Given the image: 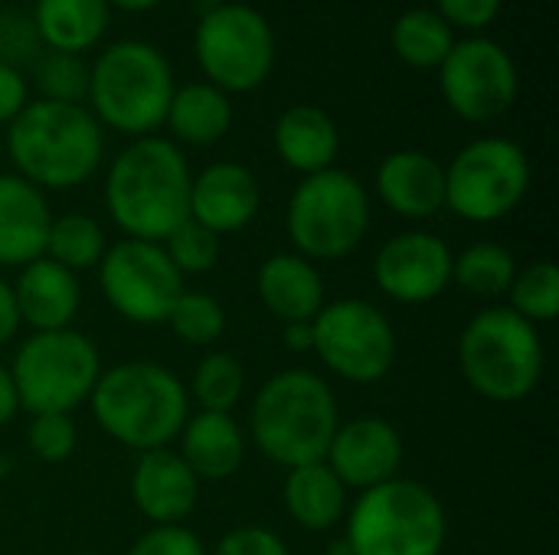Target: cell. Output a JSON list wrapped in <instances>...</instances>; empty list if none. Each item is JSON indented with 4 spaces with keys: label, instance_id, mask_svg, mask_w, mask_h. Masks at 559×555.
Here are the masks:
<instances>
[{
    "label": "cell",
    "instance_id": "obj_1",
    "mask_svg": "<svg viewBox=\"0 0 559 555\" xmlns=\"http://www.w3.org/2000/svg\"><path fill=\"white\" fill-rule=\"evenodd\" d=\"M190 164L167 137H134L105 177V206L128 239L164 242L190 219Z\"/></svg>",
    "mask_w": 559,
    "mask_h": 555
},
{
    "label": "cell",
    "instance_id": "obj_2",
    "mask_svg": "<svg viewBox=\"0 0 559 555\" xmlns=\"http://www.w3.org/2000/svg\"><path fill=\"white\" fill-rule=\"evenodd\" d=\"M7 154L33 186L75 190L102 167L105 134L85 105L36 98L7 124Z\"/></svg>",
    "mask_w": 559,
    "mask_h": 555
},
{
    "label": "cell",
    "instance_id": "obj_3",
    "mask_svg": "<svg viewBox=\"0 0 559 555\" xmlns=\"http://www.w3.org/2000/svg\"><path fill=\"white\" fill-rule=\"evenodd\" d=\"M88 402L98 429L141 455L167 448L190 419L187 386L154 360H128L102 370Z\"/></svg>",
    "mask_w": 559,
    "mask_h": 555
},
{
    "label": "cell",
    "instance_id": "obj_4",
    "mask_svg": "<svg viewBox=\"0 0 559 555\" xmlns=\"http://www.w3.org/2000/svg\"><path fill=\"white\" fill-rule=\"evenodd\" d=\"M337 425V399L311 370H282L265 379L249 412L255 448L285 471L324 461Z\"/></svg>",
    "mask_w": 559,
    "mask_h": 555
},
{
    "label": "cell",
    "instance_id": "obj_5",
    "mask_svg": "<svg viewBox=\"0 0 559 555\" xmlns=\"http://www.w3.org/2000/svg\"><path fill=\"white\" fill-rule=\"evenodd\" d=\"M174 88L170 62L157 46L118 39L88 65L85 98L98 124L128 137H147L164 124Z\"/></svg>",
    "mask_w": 559,
    "mask_h": 555
},
{
    "label": "cell",
    "instance_id": "obj_6",
    "mask_svg": "<svg viewBox=\"0 0 559 555\" xmlns=\"http://www.w3.org/2000/svg\"><path fill=\"white\" fill-rule=\"evenodd\" d=\"M459 366L465 383L488 402H524L540 386L547 366L540 327L511 307H485L459 337Z\"/></svg>",
    "mask_w": 559,
    "mask_h": 555
},
{
    "label": "cell",
    "instance_id": "obj_7",
    "mask_svg": "<svg viewBox=\"0 0 559 555\" xmlns=\"http://www.w3.org/2000/svg\"><path fill=\"white\" fill-rule=\"evenodd\" d=\"M344 520L350 555H442L449 540L442 500L409 478L360 491Z\"/></svg>",
    "mask_w": 559,
    "mask_h": 555
},
{
    "label": "cell",
    "instance_id": "obj_8",
    "mask_svg": "<svg viewBox=\"0 0 559 555\" xmlns=\"http://www.w3.org/2000/svg\"><path fill=\"white\" fill-rule=\"evenodd\" d=\"M288 242L308 262H337L360 249L370 229V193L347 170L305 177L285 209Z\"/></svg>",
    "mask_w": 559,
    "mask_h": 555
},
{
    "label": "cell",
    "instance_id": "obj_9",
    "mask_svg": "<svg viewBox=\"0 0 559 555\" xmlns=\"http://www.w3.org/2000/svg\"><path fill=\"white\" fill-rule=\"evenodd\" d=\"M7 370L23 412L72 415V409L92 396L105 366L95 343L85 334L66 327L26 337Z\"/></svg>",
    "mask_w": 559,
    "mask_h": 555
},
{
    "label": "cell",
    "instance_id": "obj_10",
    "mask_svg": "<svg viewBox=\"0 0 559 555\" xmlns=\"http://www.w3.org/2000/svg\"><path fill=\"white\" fill-rule=\"evenodd\" d=\"M531 190V160L511 137H478L445 167V206L465 222H501Z\"/></svg>",
    "mask_w": 559,
    "mask_h": 555
},
{
    "label": "cell",
    "instance_id": "obj_11",
    "mask_svg": "<svg viewBox=\"0 0 559 555\" xmlns=\"http://www.w3.org/2000/svg\"><path fill=\"white\" fill-rule=\"evenodd\" d=\"M193 52L210 85L219 92H252L275 65V33L249 3L206 10L193 33Z\"/></svg>",
    "mask_w": 559,
    "mask_h": 555
},
{
    "label": "cell",
    "instance_id": "obj_12",
    "mask_svg": "<svg viewBox=\"0 0 559 555\" xmlns=\"http://www.w3.org/2000/svg\"><path fill=\"white\" fill-rule=\"evenodd\" d=\"M311 353L341 379L370 386L380 383L396 363V330L390 317L360 298L331 301L311 321Z\"/></svg>",
    "mask_w": 559,
    "mask_h": 555
},
{
    "label": "cell",
    "instance_id": "obj_13",
    "mask_svg": "<svg viewBox=\"0 0 559 555\" xmlns=\"http://www.w3.org/2000/svg\"><path fill=\"white\" fill-rule=\"evenodd\" d=\"M98 288L108 307L128 324H164L183 291V275L170 265L160 242L121 239L98 262Z\"/></svg>",
    "mask_w": 559,
    "mask_h": 555
},
{
    "label": "cell",
    "instance_id": "obj_14",
    "mask_svg": "<svg viewBox=\"0 0 559 555\" xmlns=\"http://www.w3.org/2000/svg\"><path fill=\"white\" fill-rule=\"evenodd\" d=\"M439 88L459 118L485 124L514 108L521 75L518 62L501 43L488 36H468L455 39L452 52L439 65Z\"/></svg>",
    "mask_w": 559,
    "mask_h": 555
},
{
    "label": "cell",
    "instance_id": "obj_15",
    "mask_svg": "<svg viewBox=\"0 0 559 555\" xmlns=\"http://www.w3.org/2000/svg\"><path fill=\"white\" fill-rule=\"evenodd\" d=\"M455 255L445 239L413 229L386 239L373 258L377 288L396 304H429L452 285Z\"/></svg>",
    "mask_w": 559,
    "mask_h": 555
},
{
    "label": "cell",
    "instance_id": "obj_16",
    "mask_svg": "<svg viewBox=\"0 0 559 555\" xmlns=\"http://www.w3.org/2000/svg\"><path fill=\"white\" fill-rule=\"evenodd\" d=\"M324 464L341 478L347 491H370L400 478L403 435L383 415H357L337 425Z\"/></svg>",
    "mask_w": 559,
    "mask_h": 555
},
{
    "label": "cell",
    "instance_id": "obj_17",
    "mask_svg": "<svg viewBox=\"0 0 559 555\" xmlns=\"http://www.w3.org/2000/svg\"><path fill=\"white\" fill-rule=\"evenodd\" d=\"M262 203L259 180L236 160H219L200 170L190 183V219L216 232L219 239L246 229Z\"/></svg>",
    "mask_w": 559,
    "mask_h": 555
},
{
    "label": "cell",
    "instance_id": "obj_18",
    "mask_svg": "<svg viewBox=\"0 0 559 555\" xmlns=\"http://www.w3.org/2000/svg\"><path fill=\"white\" fill-rule=\"evenodd\" d=\"M131 500L147 523L180 527L197 510L200 481L177 451H144L131 471Z\"/></svg>",
    "mask_w": 559,
    "mask_h": 555
},
{
    "label": "cell",
    "instance_id": "obj_19",
    "mask_svg": "<svg viewBox=\"0 0 559 555\" xmlns=\"http://www.w3.org/2000/svg\"><path fill=\"white\" fill-rule=\"evenodd\" d=\"M377 196L403 219H432L445 209V167L426 150L386 154L377 167Z\"/></svg>",
    "mask_w": 559,
    "mask_h": 555
},
{
    "label": "cell",
    "instance_id": "obj_20",
    "mask_svg": "<svg viewBox=\"0 0 559 555\" xmlns=\"http://www.w3.org/2000/svg\"><path fill=\"white\" fill-rule=\"evenodd\" d=\"M10 288H13L20 324L33 327V334L72 327L79 304H82L79 275L66 272L62 265H56L46 255L23 265L16 285H10Z\"/></svg>",
    "mask_w": 559,
    "mask_h": 555
},
{
    "label": "cell",
    "instance_id": "obj_21",
    "mask_svg": "<svg viewBox=\"0 0 559 555\" xmlns=\"http://www.w3.org/2000/svg\"><path fill=\"white\" fill-rule=\"evenodd\" d=\"M52 213L46 193L16 173H0V265L23 268L46 252Z\"/></svg>",
    "mask_w": 559,
    "mask_h": 555
},
{
    "label": "cell",
    "instance_id": "obj_22",
    "mask_svg": "<svg viewBox=\"0 0 559 555\" xmlns=\"http://www.w3.org/2000/svg\"><path fill=\"white\" fill-rule=\"evenodd\" d=\"M255 291L259 301L272 317L282 324H305L314 321L318 311L328 304L324 301V278L314 262L295 255V252H278L269 255L259 265L255 275Z\"/></svg>",
    "mask_w": 559,
    "mask_h": 555
},
{
    "label": "cell",
    "instance_id": "obj_23",
    "mask_svg": "<svg viewBox=\"0 0 559 555\" xmlns=\"http://www.w3.org/2000/svg\"><path fill=\"white\" fill-rule=\"evenodd\" d=\"M180 458L197 481H226L242 468L246 438L229 412H197L180 429Z\"/></svg>",
    "mask_w": 559,
    "mask_h": 555
},
{
    "label": "cell",
    "instance_id": "obj_24",
    "mask_svg": "<svg viewBox=\"0 0 559 555\" xmlns=\"http://www.w3.org/2000/svg\"><path fill=\"white\" fill-rule=\"evenodd\" d=\"M275 150L285 167L311 177L334 167L341 150V134L334 118L318 105H292L278 114L272 131Z\"/></svg>",
    "mask_w": 559,
    "mask_h": 555
},
{
    "label": "cell",
    "instance_id": "obj_25",
    "mask_svg": "<svg viewBox=\"0 0 559 555\" xmlns=\"http://www.w3.org/2000/svg\"><path fill=\"white\" fill-rule=\"evenodd\" d=\"M347 487L341 484V478L324 464H301L292 468L285 474V487H282V504L285 514L308 533H324L331 527H337L347 517Z\"/></svg>",
    "mask_w": 559,
    "mask_h": 555
},
{
    "label": "cell",
    "instance_id": "obj_26",
    "mask_svg": "<svg viewBox=\"0 0 559 555\" xmlns=\"http://www.w3.org/2000/svg\"><path fill=\"white\" fill-rule=\"evenodd\" d=\"M164 124L170 128L174 141L190 147H206L226 137L233 124V105L229 95L219 92L210 82H187L177 85L167 105Z\"/></svg>",
    "mask_w": 559,
    "mask_h": 555
},
{
    "label": "cell",
    "instance_id": "obj_27",
    "mask_svg": "<svg viewBox=\"0 0 559 555\" xmlns=\"http://www.w3.org/2000/svg\"><path fill=\"white\" fill-rule=\"evenodd\" d=\"M108 10L105 0H36L33 26L49 52L82 56L105 36Z\"/></svg>",
    "mask_w": 559,
    "mask_h": 555
},
{
    "label": "cell",
    "instance_id": "obj_28",
    "mask_svg": "<svg viewBox=\"0 0 559 555\" xmlns=\"http://www.w3.org/2000/svg\"><path fill=\"white\" fill-rule=\"evenodd\" d=\"M393 52L413 69H439L455 46V29L429 7H413L390 29Z\"/></svg>",
    "mask_w": 559,
    "mask_h": 555
},
{
    "label": "cell",
    "instance_id": "obj_29",
    "mask_svg": "<svg viewBox=\"0 0 559 555\" xmlns=\"http://www.w3.org/2000/svg\"><path fill=\"white\" fill-rule=\"evenodd\" d=\"M105 249H108L105 232H102V226L92 216L66 213V216H52L43 255L52 258L56 265H62L66 272L79 275V272L98 268Z\"/></svg>",
    "mask_w": 559,
    "mask_h": 555
},
{
    "label": "cell",
    "instance_id": "obj_30",
    "mask_svg": "<svg viewBox=\"0 0 559 555\" xmlns=\"http://www.w3.org/2000/svg\"><path fill=\"white\" fill-rule=\"evenodd\" d=\"M514 275H518V262L498 242H475L452 265V281L465 294L485 298V301L504 298L511 291Z\"/></svg>",
    "mask_w": 559,
    "mask_h": 555
},
{
    "label": "cell",
    "instance_id": "obj_31",
    "mask_svg": "<svg viewBox=\"0 0 559 555\" xmlns=\"http://www.w3.org/2000/svg\"><path fill=\"white\" fill-rule=\"evenodd\" d=\"M200 412H229L246 396V370L233 353H206L193 370V386L187 389Z\"/></svg>",
    "mask_w": 559,
    "mask_h": 555
},
{
    "label": "cell",
    "instance_id": "obj_32",
    "mask_svg": "<svg viewBox=\"0 0 559 555\" xmlns=\"http://www.w3.org/2000/svg\"><path fill=\"white\" fill-rule=\"evenodd\" d=\"M511 311L524 317L527 324H554L559 314V268L550 258H537L524 268H518L511 281Z\"/></svg>",
    "mask_w": 559,
    "mask_h": 555
},
{
    "label": "cell",
    "instance_id": "obj_33",
    "mask_svg": "<svg viewBox=\"0 0 559 555\" xmlns=\"http://www.w3.org/2000/svg\"><path fill=\"white\" fill-rule=\"evenodd\" d=\"M174 337H180L183 343H193V347H206V343H216L223 334H226V307L213 298V294H203V291H180V298L174 301L167 321H164Z\"/></svg>",
    "mask_w": 559,
    "mask_h": 555
},
{
    "label": "cell",
    "instance_id": "obj_34",
    "mask_svg": "<svg viewBox=\"0 0 559 555\" xmlns=\"http://www.w3.org/2000/svg\"><path fill=\"white\" fill-rule=\"evenodd\" d=\"M160 245H164L170 265H174L183 278H187V275H206V272H213L216 262H219V252H223L219 236L210 232L206 226L193 222V219L180 222Z\"/></svg>",
    "mask_w": 559,
    "mask_h": 555
},
{
    "label": "cell",
    "instance_id": "obj_35",
    "mask_svg": "<svg viewBox=\"0 0 559 555\" xmlns=\"http://www.w3.org/2000/svg\"><path fill=\"white\" fill-rule=\"evenodd\" d=\"M26 445L33 451V458L46 461V464H62L72 458V451L79 448V432L72 415H29V429H26Z\"/></svg>",
    "mask_w": 559,
    "mask_h": 555
},
{
    "label": "cell",
    "instance_id": "obj_36",
    "mask_svg": "<svg viewBox=\"0 0 559 555\" xmlns=\"http://www.w3.org/2000/svg\"><path fill=\"white\" fill-rule=\"evenodd\" d=\"M39 88L49 101L82 105V98L88 95V65L82 62V56L49 52L39 65Z\"/></svg>",
    "mask_w": 559,
    "mask_h": 555
},
{
    "label": "cell",
    "instance_id": "obj_37",
    "mask_svg": "<svg viewBox=\"0 0 559 555\" xmlns=\"http://www.w3.org/2000/svg\"><path fill=\"white\" fill-rule=\"evenodd\" d=\"M128 555H206V546L193 530H187L180 523V527H151V530H144L131 543Z\"/></svg>",
    "mask_w": 559,
    "mask_h": 555
},
{
    "label": "cell",
    "instance_id": "obj_38",
    "mask_svg": "<svg viewBox=\"0 0 559 555\" xmlns=\"http://www.w3.org/2000/svg\"><path fill=\"white\" fill-rule=\"evenodd\" d=\"M213 555H292L288 543L272 533L269 527H259V523H249V527H236L229 530L219 543Z\"/></svg>",
    "mask_w": 559,
    "mask_h": 555
},
{
    "label": "cell",
    "instance_id": "obj_39",
    "mask_svg": "<svg viewBox=\"0 0 559 555\" xmlns=\"http://www.w3.org/2000/svg\"><path fill=\"white\" fill-rule=\"evenodd\" d=\"M504 0H436V13L455 29H485L498 20Z\"/></svg>",
    "mask_w": 559,
    "mask_h": 555
},
{
    "label": "cell",
    "instance_id": "obj_40",
    "mask_svg": "<svg viewBox=\"0 0 559 555\" xmlns=\"http://www.w3.org/2000/svg\"><path fill=\"white\" fill-rule=\"evenodd\" d=\"M26 105H29L26 79L20 75L16 65H10L7 59H0V124H10Z\"/></svg>",
    "mask_w": 559,
    "mask_h": 555
},
{
    "label": "cell",
    "instance_id": "obj_41",
    "mask_svg": "<svg viewBox=\"0 0 559 555\" xmlns=\"http://www.w3.org/2000/svg\"><path fill=\"white\" fill-rule=\"evenodd\" d=\"M16 330H20V314H16L13 288L0 278V347L10 343Z\"/></svg>",
    "mask_w": 559,
    "mask_h": 555
},
{
    "label": "cell",
    "instance_id": "obj_42",
    "mask_svg": "<svg viewBox=\"0 0 559 555\" xmlns=\"http://www.w3.org/2000/svg\"><path fill=\"white\" fill-rule=\"evenodd\" d=\"M285 347L292 350V353H311V347H314V330H311V321H305V324H285Z\"/></svg>",
    "mask_w": 559,
    "mask_h": 555
},
{
    "label": "cell",
    "instance_id": "obj_43",
    "mask_svg": "<svg viewBox=\"0 0 559 555\" xmlns=\"http://www.w3.org/2000/svg\"><path fill=\"white\" fill-rule=\"evenodd\" d=\"M16 412H20V399H16V389H13L10 370L0 363V425H7Z\"/></svg>",
    "mask_w": 559,
    "mask_h": 555
},
{
    "label": "cell",
    "instance_id": "obj_44",
    "mask_svg": "<svg viewBox=\"0 0 559 555\" xmlns=\"http://www.w3.org/2000/svg\"><path fill=\"white\" fill-rule=\"evenodd\" d=\"M108 7H118V10H128V13H141V10H154L160 0H105Z\"/></svg>",
    "mask_w": 559,
    "mask_h": 555
},
{
    "label": "cell",
    "instance_id": "obj_45",
    "mask_svg": "<svg viewBox=\"0 0 559 555\" xmlns=\"http://www.w3.org/2000/svg\"><path fill=\"white\" fill-rule=\"evenodd\" d=\"M75 555H105V553H75Z\"/></svg>",
    "mask_w": 559,
    "mask_h": 555
},
{
    "label": "cell",
    "instance_id": "obj_46",
    "mask_svg": "<svg viewBox=\"0 0 559 555\" xmlns=\"http://www.w3.org/2000/svg\"><path fill=\"white\" fill-rule=\"evenodd\" d=\"M0 484H3V468H0Z\"/></svg>",
    "mask_w": 559,
    "mask_h": 555
}]
</instances>
